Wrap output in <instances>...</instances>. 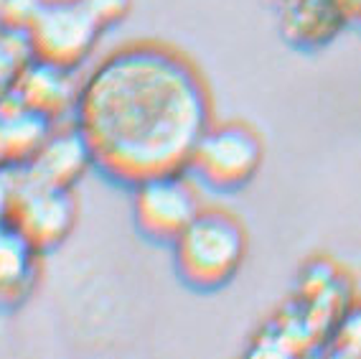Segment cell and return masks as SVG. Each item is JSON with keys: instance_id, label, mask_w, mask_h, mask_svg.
I'll return each instance as SVG.
<instances>
[{"instance_id": "6da1fadb", "label": "cell", "mask_w": 361, "mask_h": 359, "mask_svg": "<svg viewBox=\"0 0 361 359\" xmlns=\"http://www.w3.org/2000/svg\"><path fill=\"white\" fill-rule=\"evenodd\" d=\"M212 120V92L201 69L163 41L117 46L82 77L74 110L94 171L123 189L186 171Z\"/></svg>"}, {"instance_id": "7a4b0ae2", "label": "cell", "mask_w": 361, "mask_h": 359, "mask_svg": "<svg viewBox=\"0 0 361 359\" xmlns=\"http://www.w3.org/2000/svg\"><path fill=\"white\" fill-rule=\"evenodd\" d=\"M351 286L341 268L329 260H310L298 278L290 301L280 308L255 336L252 354L308 352L329 344L351 308Z\"/></svg>"}, {"instance_id": "3957f363", "label": "cell", "mask_w": 361, "mask_h": 359, "mask_svg": "<svg viewBox=\"0 0 361 359\" xmlns=\"http://www.w3.org/2000/svg\"><path fill=\"white\" fill-rule=\"evenodd\" d=\"M250 252L245 222L224 206L204 204L171 245L173 270L188 290L216 293L242 273Z\"/></svg>"}, {"instance_id": "277c9868", "label": "cell", "mask_w": 361, "mask_h": 359, "mask_svg": "<svg viewBox=\"0 0 361 359\" xmlns=\"http://www.w3.org/2000/svg\"><path fill=\"white\" fill-rule=\"evenodd\" d=\"M264 163V141L245 120H212L196 143L186 171L204 192L229 196L257 179Z\"/></svg>"}, {"instance_id": "5b68a950", "label": "cell", "mask_w": 361, "mask_h": 359, "mask_svg": "<svg viewBox=\"0 0 361 359\" xmlns=\"http://www.w3.org/2000/svg\"><path fill=\"white\" fill-rule=\"evenodd\" d=\"M128 192L135 232L145 242L161 247H171L204 206V189L188 171L153 176Z\"/></svg>"}, {"instance_id": "8992f818", "label": "cell", "mask_w": 361, "mask_h": 359, "mask_svg": "<svg viewBox=\"0 0 361 359\" xmlns=\"http://www.w3.org/2000/svg\"><path fill=\"white\" fill-rule=\"evenodd\" d=\"M102 33L84 0H46L28 26L26 39L36 61L79 71L97 49Z\"/></svg>"}, {"instance_id": "52a82bcc", "label": "cell", "mask_w": 361, "mask_h": 359, "mask_svg": "<svg viewBox=\"0 0 361 359\" xmlns=\"http://www.w3.org/2000/svg\"><path fill=\"white\" fill-rule=\"evenodd\" d=\"M77 217H79V204L74 199V189L36 184V181L26 179L20 173L11 225L41 255L56 250V247H61L69 240V235L77 227Z\"/></svg>"}, {"instance_id": "ba28073f", "label": "cell", "mask_w": 361, "mask_h": 359, "mask_svg": "<svg viewBox=\"0 0 361 359\" xmlns=\"http://www.w3.org/2000/svg\"><path fill=\"white\" fill-rule=\"evenodd\" d=\"M87 171H94V158L90 143L74 120L56 122L31 160L20 166L26 179L59 189H74Z\"/></svg>"}, {"instance_id": "9c48e42d", "label": "cell", "mask_w": 361, "mask_h": 359, "mask_svg": "<svg viewBox=\"0 0 361 359\" xmlns=\"http://www.w3.org/2000/svg\"><path fill=\"white\" fill-rule=\"evenodd\" d=\"M79 90H82V79L74 69H61V66L31 59L11 97L56 125V122L74 120Z\"/></svg>"}, {"instance_id": "30bf717a", "label": "cell", "mask_w": 361, "mask_h": 359, "mask_svg": "<svg viewBox=\"0 0 361 359\" xmlns=\"http://www.w3.org/2000/svg\"><path fill=\"white\" fill-rule=\"evenodd\" d=\"M278 31L298 49H321L346 26L336 0H270Z\"/></svg>"}, {"instance_id": "8fae6325", "label": "cell", "mask_w": 361, "mask_h": 359, "mask_svg": "<svg viewBox=\"0 0 361 359\" xmlns=\"http://www.w3.org/2000/svg\"><path fill=\"white\" fill-rule=\"evenodd\" d=\"M41 257L11 222L0 225V311H16L31 298L41 276Z\"/></svg>"}, {"instance_id": "7c38bea8", "label": "cell", "mask_w": 361, "mask_h": 359, "mask_svg": "<svg viewBox=\"0 0 361 359\" xmlns=\"http://www.w3.org/2000/svg\"><path fill=\"white\" fill-rule=\"evenodd\" d=\"M54 122L33 112L8 97L0 102V155L6 166H26L31 155L41 148L46 135L51 133Z\"/></svg>"}, {"instance_id": "4fadbf2b", "label": "cell", "mask_w": 361, "mask_h": 359, "mask_svg": "<svg viewBox=\"0 0 361 359\" xmlns=\"http://www.w3.org/2000/svg\"><path fill=\"white\" fill-rule=\"evenodd\" d=\"M31 59L26 33L0 26V102H6L13 95L16 84Z\"/></svg>"}, {"instance_id": "5bb4252c", "label": "cell", "mask_w": 361, "mask_h": 359, "mask_svg": "<svg viewBox=\"0 0 361 359\" xmlns=\"http://www.w3.org/2000/svg\"><path fill=\"white\" fill-rule=\"evenodd\" d=\"M336 354H361V306H351L329 341Z\"/></svg>"}, {"instance_id": "9a60e30c", "label": "cell", "mask_w": 361, "mask_h": 359, "mask_svg": "<svg viewBox=\"0 0 361 359\" xmlns=\"http://www.w3.org/2000/svg\"><path fill=\"white\" fill-rule=\"evenodd\" d=\"M46 0H0V26L13 31H28Z\"/></svg>"}, {"instance_id": "2e32d148", "label": "cell", "mask_w": 361, "mask_h": 359, "mask_svg": "<svg viewBox=\"0 0 361 359\" xmlns=\"http://www.w3.org/2000/svg\"><path fill=\"white\" fill-rule=\"evenodd\" d=\"M84 6L90 8V13L102 26V31H110L130 16L133 0H84Z\"/></svg>"}, {"instance_id": "e0dca14e", "label": "cell", "mask_w": 361, "mask_h": 359, "mask_svg": "<svg viewBox=\"0 0 361 359\" xmlns=\"http://www.w3.org/2000/svg\"><path fill=\"white\" fill-rule=\"evenodd\" d=\"M20 171L16 166H0V225L11 222Z\"/></svg>"}, {"instance_id": "ac0fdd59", "label": "cell", "mask_w": 361, "mask_h": 359, "mask_svg": "<svg viewBox=\"0 0 361 359\" xmlns=\"http://www.w3.org/2000/svg\"><path fill=\"white\" fill-rule=\"evenodd\" d=\"M346 26H361V0H336Z\"/></svg>"}]
</instances>
